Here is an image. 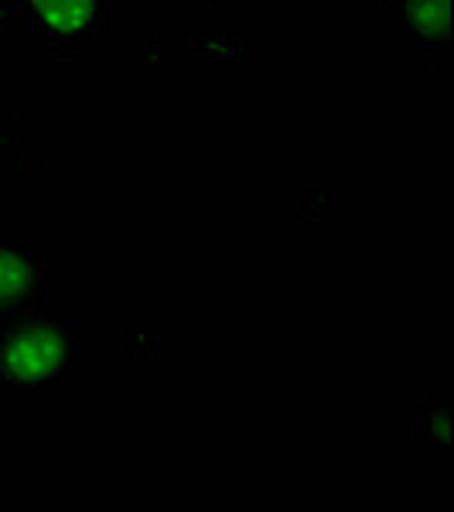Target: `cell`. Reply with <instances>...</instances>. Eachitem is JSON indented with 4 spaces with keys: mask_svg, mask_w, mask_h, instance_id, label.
I'll return each instance as SVG.
<instances>
[{
    "mask_svg": "<svg viewBox=\"0 0 454 512\" xmlns=\"http://www.w3.org/2000/svg\"><path fill=\"white\" fill-rule=\"evenodd\" d=\"M79 338V315L52 301L0 321V393L28 400L76 386Z\"/></svg>",
    "mask_w": 454,
    "mask_h": 512,
    "instance_id": "cell-1",
    "label": "cell"
},
{
    "mask_svg": "<svg viewBox=\"0 0 454 512\" xmlns=\"http://www.w3.org/2000/svg\"><path fill=\"white\" fill-rule=\"evenodd\" d=\"M379 14L403 45L407 65L417 79L434 82L437 76L451 72V0H379Z\"/></svg>",
    "mask_w": 454,
    "mask_h": 512,
    "instance_id": "cell-2",
    "label": "cell"
},
{
    "mask_svg": "<svg viewBox=\"0 0 454 512\" xmlns=\"http://www.w3.org/2000/svg\"><path fill=\"white\" fill-rule=\"evenodd\" d=\"M21 24L55 59H79L106 35L110 0H21Z\"/></svg>",
    "mask_w": 454,
    "mask_h": 512,
    "instance_id": "cell-3",
    "label": "cell"
},
{
    "mask_svg": "<svg viewBox=\"0 0 454 512\" xmlns=\"http://www.w3.org/2000/svg\"><path fill=\"white\" fill-rule=\"evenodd\" d=\"M55 260L21 229L0 226V321L52 301Z\"/></svg>",
    "mask_w": 454,
    "mask_h": 512,
    "instance_id": "cell-4",
    "label": "cell"
},
{
    "mask_svg": "<svg viewBox=\"0 0 454 512\" xmlns=\"http://www.w3.org/2000/svg\"><path fill=\"white\" fill-rule=\"evenodd\" d=\"M410 441L417 448L431 451V454H444L451 448V420H454V407H451V393L437 390L427 400L410 403Z\"/></svg>",
    "mask_w": 454,
    "mask_h": 512,
    "instance_id": "cell-5",
    "label": "cell"
}]
</instances>
